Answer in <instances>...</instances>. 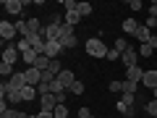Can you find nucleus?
<instances>
[{
  "label": "nucleus",
  "instance_id": "nucleus-1",
  "mask_svg": "<svg viewBox=\"0 0 157 118\" xmlns=\"http://www.w3.org/2000/svg\"><path fill=\"white\" fill-rule=\"evenodd\" d=\"M60 47L63 50H71V47H76L78 45V37L73 34V26H68V24H63V29H60Z\"/></svg>",
  "mask_w": 157,
  "mask_h": 118
},
{
  "label": "nucleus",
  "instance_id": "nucleus-2",
  "mask_svg": "<svg viewBox=\"0 0 157 118\" xmlns=\"http://www.w3.org/2000/svg\"><path fill=\"white\" fill-rule=\"evenodd\" d=\"M86 53L92 58H107V45L100 37H92V39H86Z\"/></svg>",
  "mask_w": 157,
  "mask_h": 118
},
{
  "label": "nucleus",
  "instance_id": "nucleus-3",
  "mask_svg": "<svg viewBox=\"0 0 157 118\" xmlns=\"http://www.w3.org/2000/svg\"><path fill=\"white\" fill-rule=\"evenodd\" d=\"M3 8H6V13H11V16H18L21 8H26V0H6Z\"/></svg>",
  "mask_w": 157,
  "mask_h": 118
},
{
  "label": "nucleus",
  "instance_id": "nucleus-4",
  "mask_svg": "<svg viewBox=\"0 0 157 118\" xmlns=\"http://www.w3.org/2000/svg\"><path fill=\"white\" fill-rule=\"evenodd\" d=\"M18 58H21V53H18V47L16 45H6V50H3V63H16Z\"/></svg>",
  "mask_w": 157,
  "mask_h": 118
},
{
  "label": "nucleus",
  "instance_id": "nucleus-5",
  "mask_svg": "<svg viewBox=\"0 0 157 118\" xmlns=\"http://www.w3.org/2000/svg\"><path fill=\"white\" fill-rule=\"evenodd\" d=\"M24 73H26V84H29V87H39V84H42V71H37L34 66L26 68Z\"/></svg>",
  "mask_w": 157,
  "mask_h": 118
},
{
  "label": "nucleus",
  "instance_id": "nucleus-6",
  "mask_svg": "<svg viewBox=\"0 0 157 118\" xmlns=\"http://www.w3.org/2000/svg\"><path fill=\"white\" fill-rule=\"evenodd\" d=\"M39 105H42V113H52L58 108V100H55V95H42L39 97Z\"/></svg>",
  "mask_w": 157,
  "mask_h": 118
},
{
  "label": "nucleus",
  "instance_id": "nucleus-7",
  "mask_svg": "<svg viewBox=\"0 0 157 118\" xmlns=\"http://www.w3.org/2000/svg\"><path fill=\"white\" fill-rule=\"evenodd\" d=\"M141 79H144V68H139V66L126 68V81H131V84H139Z\"/></svg>",
  "mask_w": 157,
  "mask_h": 118
},
{
  "label": "nucleus",
  "instance_id": "nucleus-8",
  "mask_svg": "<svg viewBox=\"0 0 157 118\" xmlns=\"http://www.w3.org/2000/svg\"><path fill=\"white\" fill-rule=\"evenodd\" d=\"M8 84H11L13 89H18V92H21L24 87H26V73H24V71H16L11 79H8Z\"/></svg>",
  "mask_w": 157,
  "mask_h": 118
},
{
  "label": "nucleus",
  "instance_id": "nucleus-9",
  "mask_svg": "<svg viewBox=\"0 0 157 118\" xmlns=\"http://www.w3.org/2000/svg\"><path fill=\"white\" fill-rule=\"evenodd\" d=\"M121 61L126 63V68H134V66H139V53L128 47V50H126L123 55H121Z\"/></svg>",
  "mask_w": 157,
  "mask_h": 118
},
{
  "label": "nucleus",
  "instance_id": "nucleus-10",
  "mask_svg": "<svg viewBox=\"0 0 157 118\" xmlns=\"http://www.w3.org/2000/svg\"><path fill=\"white\" fill-rule=\"evenodd\" d=\"M13 34H16V24L0 21V37H3V42H8V39H13Z\"/></svg>",
  "mask_w": 157,
  "mask_h": 118
},
{
  "label": "nucleus",
  "instance_id": "nucleus-11",
  "mask_svg": "<svg viewBox=\"0 0 157 118\" xmlns=\"http://www.w3.org/2000/svg\"><path fill=\"white\" fill-rule=\"evenodd\" d=\"M58 81H60L66 89H71L73 87V81H76V76H73V71H68V68H63L60 73H58Z\"/></svg>",
  "mask_w": 157,
  "mask_h": 118
},
{
  "label": "nucleus",
  "instance_id": "nucleus-12",
  "mask_svg": "<svg viewBox=\"0 0 157 118\" xmlns=\"http://www.w3.org/2000/svg\"><path fill=\"white\" fill-rule=\"evenodd\" d=\"M63 53V47H60V42H47L45 45V55L50 58V61H58V55Z\"/></svg>",
  "mask_w": 157,
  "mask_h": 118
},
{
  "label": "nucleus",
  "instance_id": "nucleus-13",
  "mask_svg": "<svg viewBox=\"0 0 157 118\" xmlns=\"http://www.w3.org/2000/svg\"><path fill=\"white\" fill-rule=\"evenodd\" d=\"M141 84L149 87L152 92L157 89V71H144V79H141Z\"/></svg>",
  "mask_w": 157,
  "mask_h": 118
},
{
  "label": "nucleus",
  "instance_id": "nucleus-14",
  "mask_svg": "<svg viewBox=\"0 0 157 118\" xmlns=\"http://www.w3.org/2000/svg\"><path fill=\"white\" fill-rule=\"evenodd\" d=\"M42 29H45V26H42L39 18H26V37H29V34H39Z\"/></svg>",
  "mask_w": 157,
  "mask_h": 118
},
{
  "label": "nucleus",
  "instance_id": "nucleus-15",
  "mask_svg": "<svg viewBox=\"0 0 157 118\" xmlns=\"http://www.w3.org/2000/svg\"><path fill=\"white\" fill-rule=\"evenodd\" d=\"M134 37L139 39L141 45H147V42H149V39H152V32H149V29H147V26H139V29H136V34H134Z\"/></svg>",
  "mask_w": 157,
  "mask_h": 118
},
{
  "label": "nucleus",
  "instance_id": "nucleus-16",
  "mask_svg": "<svg viewBox=\"0 0 157 118\" xmlns=\"http://www.w3.org/2000/svg\"><path fill=\"white\" fill-rule=\"evenodd\" d=\"M21 97H24V100H26V102H32V100H37V97H39V92H37V87H24V89H21Z\"/></svg>",
  "mask_w": 157,
  "mask_h": 118
},
{
  "label": "nucleus",
  "instance_id": "nucleus-17",
  "mask_svg": "<svg viewBox=\"0 0 157 118\" xmlns=\"http://www.w3.org/2000/svg\"><path fill=\"white\" fill-rule=\"evenodd\" d=\"M78 21H81V13L78 11H66V24L68 26H76Z\"/></svg>",
  "mask_w": 157,
  "mask_h": 118
},
{
  "label": "nucleus",
  "instance_id": "nucleus-18",
  "mask_svg": "<svg viewBox=\"0 0 157 118\" xmlns=\"http://www.w3.org/2000/svg\"><path fill=\"white\" fill-rule=\"evenodd\" d=\"M115 110H118V113H123V116H134V108L126 105L123 100H118V102H115Z\"/></svg>",
  "mask_w": 157,
  "mask_h": 118
},
{
  "label": "nucleus",
  "instance_id": "nucleus-19",
  "mask_svg": "<svg viewBox=\"0 0 157 118\" xmlns=\"http://www.w3.org/2000/svg\"><path fill=\"white\" fill-rule=\"evenodd\" d=\"M136 29H139V24H136L134 18H126L123 21V32L126 34H136Z\"/></svg>",
  "mask_w": 157,
  "mask_h": 118
},
{
  "label": "nucleus",
  "instance_id": "nucleus-20",
  "mask_svg": "<svg viewBox=\"0 0 157 118\" xmlns=\"http://www.w3.org/2000/svg\"><path fill=\"white\" fill-rule=\"evenodd\" d=\"M136 53H139V55H144V58H152V55H155L157 50H155V47L149 45V42H147V45H141V47H139V50H136Z\"/></svg>",
  "mask_w": 157,
  "mask_h": 118
},
{
  "label": "nucleus",
  "instance_id": "nucleus-21",
  "mask_svg": "<svg viewBox=\"0 0 157 118\" xmlns=\"http://www.w3.org/2000/svg\"><path fill=\"white\" fill-rule=\"evenodd\" d=\"M0 73H3V79H11L16 71H13V66H11V63H0Z\"/></svg>",
  "mask_w": 157,
  "mask_h": 118
},
{
  "label": "nucleus",
  "instance_id": "nucleus-22",
  "mask_svg": "<svg viewBox=\"0 0 157 118\" xmlns=\"http://www.w3.org/2000/svg\"><path fill=\"white\" fill-rule=\"evenodd\" d=\"M21 100H24V97H21V92L11 87V92H8V102H11V105H16V102H21Z\"/></svg>",
  "mask_w": 157,
  "mask_h": 118
},
{
  "label": "nucleus",
  "instance_id": "nucleus-23",
  "mask_svg": "<svg viewBox=\"0 0 157 118\" xmlns=\"http://www.w3.org/2000/svg\"><path fill=\"white\" fill-rule=\"evenodd\" d=\"M113 47H115L118 53H126V50H128V42H126L123 37H118V39H115V45H113Z\"/></svg>",
  "mask_w": 157,
  "mask_h": 118
},
{
  "label": "nucleus",
  "instance_id": "nucleus-24",
  "mask_svg": "<svg viewBox=\"0 0 157 118\" xmlns=\"http://www.w3.org/2000/svg\"><path fill=\"white\" fill-rule=\"evenodd\" d=\"M0 118H21V113H18L16 108H8V110L0 113Z\"/></svg>",
  "mask_w": 157,
  "mask_h": 118
},
{
  "label": "nucleus",
  "instance_id": "nucleus-25",
  "mask_svg": "<svg viewBox=\"0 0 157 118\" xmlns=\"http://www.w3.org/2000/svg\"><path fill=\"white\" fill-rule=\"evenodd\" d=\"M68 92H73V95H84V81H78V79H76V81H73V87H71Z\"/></svg>",
  "mask_w": 157,
  "mask_h": 118
},
{
  "label": "nucleus",
  "instance_id": "nucleus-26",
  "mask_svg": "<svg viewBox=\"0 0 157 118\" xmlns=\"http://www.w3.org/2000/svg\"><path fill=\"white\" fill-rule=\"evenodd\" d=\"M78 13H81V16H92V6L89 3H78V8H76Z\"/></svg>",
  "mask_w": 157,
  "mask_h": 118
},
{
  "label": "nucleus",
  "instance_id": "nucleus-27",
  "mask_svg": "<svg viewBox=\"0 0 157 118\" xmlns=\"http://www.w3.org/2000/svg\"><path fill=\"white\" fill-rule=\"evenodd\" d=\"M47 71H50V73H55V76H58V73L63 71V66H60V61H50V68H47Z\"/></svg>",
  "mask_w": 157,
  "mask_h": 118
},
{
  "label": "nucleus",
  "instance_id": "nucleus-28",
  "mask_svg": "<svg viewBox=\"0 0 157 118\" xmlns=\"http://www.w3.org/2000/svg\"><path fill=\"white\" fill-rule=\"evenodd\" d=\"M52 113H55V118H68V108L66 105H58Z\"/></svg>",
  "mask_w": 157,
  "mask_h": 118
},
{
  "label": "nucleus",
  "instance_id": "nucleus-29",
  "mask_svg": "<svg viewBox=\"0 0 157 118\" xmlns=\"http://www.w3.org/2000/svg\"><path fill=\"white\" fill-rule=\"evenodd\" d=\"M147 113H149L152 118H157V100H152L149 105H147Z\"/></svg>",
  "mask_w": 157,
  "mask_h": 118
},
{
  "label": "nucleus",
  "instance_id": "nucleus-30",
  "mask_svg": "<svg viewBox=\"0 0 157 118\" xmlns=\"http://www.w3.org/2000/svg\"><path fill=\"white\" fill-rule=\"evenodd\" d=\"M121 55H123V53H118L115 47H113V50H107V61H121Z\"/></svg>",
  "mask_w": 157,
  "mask_h": 118
},
{
  "label": "nucleus",
  "instance_id": "nucleus-31",
  "mask_svg": "<svg viewBox=\"0 0 157 118\" xmlns=\"http://www.w3.org/2000/svg\"><path fill=\"white\" fill-rule=\"evenodd\" d=\"M110 92H121L123 95V81H110Z\"/></svg>",
  "mask_w": 157,
  "mask_h": 118
},
{
  "label": "nucleus",
  "instance_id": "nucleus-32",
  "mask_svg": "<svg viewBox=\"0 0 157 118\" xmlns=\"http://www.w3.org/2000/svg\"><path fill=\"white\" fill-rule=\"evenodd\" d=\"M121 100H123L126 105H131V108H134V100H136V97H134V95H128V92H123V95H121Z\"/></svg>",
  "mask_w": 157,
  "mask_h": 118
},
{
  "label": "nucleus",
  "instance_id": "nucleus-33",
  "mask_svg": "<svg viewBox=\"0 0 157 118\" xmlns=\"http://www.w3.org/2000/svg\"><path fill=\"white\" fill-rule=\"evenodd\" d=\"M63 6H66V11H76L78 3H76V0H63Z\"/></svg>",
  "mask_w": 157,
  "mask_h": 118
},
{
  "label": "nucleus",
  "instance_id": "nucleus-34",
  "mask_svg": "<svg viewBox=\"0 0 157 118\" xmlns=\"http://www.w3.org/2000/svg\"><path fill=\"white\" fill-rule=\"evenodd\" d=\"M16 32H21L24 37H26V21H21V18H18V21H16Z\"/></svg>",
  "mask_w": 157,
  "mask_h": 118
},
{
  "label": "nucleus",
  "instance_id": "nucleus-35",
  "mask_svg": "<svg viewBox=\"0 0 157 118\" xmlns=\"http://www.w3.org/2000/svg\"><path fill=\"white\" fill-rule=\"evenodd\" d=\"M123 92H128V95H134V92H136V84H131V81H123Z\"/></svg>",
  "mask_w": 157,
  "mask_h": 118
},
{
  "label": "nucleus",
  "instance_id": "nucleus-36",
  "mask_svg": "<svg viewBox=\"0 0 157 118\" xmlns=\"http://www.w3.org/2000/svg\"><path fill=\"white\" fill-rule=\"evenodd\" d=\"M144 26H147V29H149V32H152V29L157 26V18H155V16H149V18H147V24H144Z\"/></svg>",
  "mask_w": 157,
  "mask_h": 118
},
{
  "label": "nucleus",
  "instance_id": "nucleus-37",
  "mask_svg": "<svg viewBox=\"0 0 157 118\" xmlns=\"http://www.w3.org/2000/svg\"><path fill=\"white\" fill-rule=\"evenodd\" d=\"M128 6H131V11H141V0H131Z\"/></svg>",
  "mask_w": 157,
  "mask_h": 118
},
{
  "label": "nucleus",
  "instance_id": "nucleus-38",
  "mask_svg": "<svg viewBox=\"0 0 157 118\" xmlns=\"http://www.w3.org/2000/svg\"><path fill=\"white\" fill-rule=\"evenodd\" d=\"M78 118H92V113H89V108H81V110H78Z\"/></svg>",
  "mask_w": 157,
  "mask_h": 118
},
{
  "label": "nucleus",
  "instance_id": "nucleus-39",
  "mask_svg": "<svg viewBox=\"0 0 157 118\" xmlns=\"http://www.w3.org/2000/svg\"><path fill=\"white\" fill-rule=\"evenodd\" d=\"M60 18H63L60 13H52V21H50V24H58V26H63V24H60Z\"/></svg>",
  "mask_w": 157,
  "mask_h": 118
},
{
  "label": "nucleus",
  "instance_id": "nucleus-40",
  "mask_svg": "<svg viewBox=\"0 0 157 118\" xmlns=\"http://www.w3.org/2000/svg\"><path fill=\"white\" fill-rule=\"evenodd\" d=\"M149 16H155V18H157V0L152 3V8H149Z\"/></svg>",
  "mask_w": 157,
  "mask_h": 118
},
{
  "label": "nucleus",
  "instance_id": "nucleus-41",
  "mask_svg": "<svg viewBox=\"0 0 157 118\" xmlns=\"http://www.w3.org/2000/svg\"><path fill=\"white\" fill-rule=\"evenodd\" d=\"M21 118H39V113H21Z\"/></svg>",
  "mask_w": 157,
  "mask_h": 118
},
{
  "label": "nucleus",
  "instance_id": "nucleus-42",
  "mask_svg": "<svg viewBox=\"0 0 157 118\" xmlns=\"http://www.w3.org/2000/svg\"><path fill=\"white\" fill-rule=\"evenodd\" d=\"M39 118H55V113H42L39 110Z\"/></svg>",
  "mask_w": 157,
  "mask_h": 118
},
{
  "label": "nucleus",
  "instance_id": "nucleus-43",
  "mask_svg": "<svg viewBox=\"0 0 157 118\" xmlns=\"http://www.w3.org/2000/svg\"><path fill=\"white\" fill-rule=\"evenodd\" d=\"M155 100H157V89H155Z\"/></svg>",
  "mask_w": 157,
  "mask_h": 118
},
{
  "label": "nucleus",
  "instance_id": "nucleus-44",
  "mask_svg": "<svg viewBox=\"0 0 157 118\" xmlns=\"http://www.w3.org/2000/svg\"><path fill=\"white\" fill-rule=\"evenodd\" d=\"M155 55H157V53H155Z\"/></svg>",
  "mask_w": 157,
  "mask_h": 118
},
{
  "label": "nucleus",
  "instance_id": "nucleus-45",
  "mask_svg": "<svg viewBox=\"0 0 157 118\" xmlns=\"http://www.w3.org/2000/svg\"><path fill=\"white\" fill-rule=\"evenodd\" d=\"M92 118H94V116H92Z\"/></svg>",
  "mask_w": 157,
  "mask_h": 118
}]
</instances>
